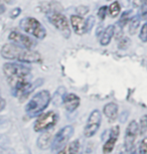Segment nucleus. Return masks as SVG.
I'll return each instance as SVG.
<instances>
[{
    "mask_svg": "<svg viewBox=\"0 0 147 154\" xmlns=\"http://www.w3.org/2000/svg\"><path fill=\"white\" fill-rule=\"evenodd\" d=\"M3 74L8 84L14 89L21 83L26 82L30 75V69L17 63H5L3 65Z\"/></svg>",
    "mask_w": 147,
    "mask_h": 154,
    "instance_id": "obj_2",
    "label": "nucleus"
},
{
    "mask_svg": "<svg viewBox=\"0 0 147 154\" xmlns=\"http://www.w3.org/2000/svg\"><path fill=\"white\" fill-rule=\"evenodd\" d=\"M101 120H102V115L99 110H94L89 116L87 125L84 129V135L87 138L93 137V136L98 132L100 128Z\"/></svg>",
    "mask_w": 147,
    "mask_h": 154,
    "instance_id": "obj_7",
    "label": "nucleus"
},
{
    "mask_svg": "<svg viewBox=\"0 0 147 154\" xmlns=\"http://www.w3.org/2000/svg\"><path fill=\"white\" fill-rule=\"evenodd\" d=\"M131 151H132V153H131V154H138V151H137L136 149H135L134 147H133V149H132Z\"/></svg>",
    "mask_w": 147,
    "mask_h": 154,
    "instance_id": "obj_35",
    "label": "nucleus"
},
{
    "mask_svg": "<svg viewBox=\"0 0 147 154\" xmlns=\"http://www.w3.org/2000/svg\"><path fill=\"white\" fill-rule=\"evenodd\" d=\"M108 11H109V14H110L111 17H114V18L115 17H117L120 14V11H121L120 3L118 1L112 2L111 5L108 8Z\"/></svg>",
    "mask_w": 147,
    "mask_h": 154,
    "instance_id": "obj_18",
    "label": "nucleus"
},
{
    "mask_svg": "<svg viewBox=\"0 0 147 154\" xmlns=\"http://www.w3.org/2000/svg\"><path fill=\"white\" fill-rule=\"evenodd\" d=\"M69 147H70L72 153L77 154L78 151H79V149H80V142H79V140H75L74 142H72L71 144H69Z\"/></svg>",
    "mask_w": 147,
    "mask_h": 154,
    "instance_id": "obj_25",
    "label": "nucleus"
},
{
    "mask_svg": "<svg viewBox=\"0 0 147 154\" xmlns=\"http://www.w3.org/2000/svg\"><path fill=\"white\" fill-rule=\"evenodd\" d=\"M86 24H87V30L89 32V31H91V29L93 28L94 24H95V17L94 16L88 17V18L86 19Z\"/></svg>",
    "mask_w": 147,
    "mask_h": 154,
    "instance_id": "obj_27",
    "label": "nucleus"
},
{
    "mask_svg": "<svg viewBox=\"0 0 147 154\" xmlns=\"http://www.w3.org/2000/svg\"><path fill=\"white\" fill-rule=\"evenodd\" d=\"M139 38L141 39V42H147V21L142 25L139 32Z\"/></svg>",
    "mask_w": 147,
    "mask_h": 154,
    "instance_id": "obj_22",
    "label": "nucleus"
},
{
    "mask_svg": "<svg viewBox=\"0 0 147 154\" xmlns=\"http://www.w3.org/2000/svg\"><path fill=\"white\" fill-rule=\"evenodd\" d=\"M140 26V16H134L132 17L129 21V33L130 35H135L138 31V28Z\"/></svg>",
    "mask_w": 147,
    "mask_h": 154,
    "instance_id": "obj_17",
    "label": "nucleus"
},
{
    "mask_svg": "<svg viewBox=\"0 0 147 154\" xmlns=\"http://www.w3.org/2000/svg\"><path fill=\"white\" fill-rule=\"evenodd\" d=\"M57 154H73V153H72L70 147H69V145H68V146H66V147L63 148L62 150H60V152L57 153Z\"/></svg>",
    "mask_w": 147,
    "mask_h": 154,
    "instance_id": "obj_30",
    "label": "nucleus"
},
{
    "mask_svg": "<svg viewBox=\"0 0 147 154\" xmlns=\"http://www.w3.org/2000/svg\"><path fill=\"white\" fill-rule=\"evenodd\" d=\"M59 121V115L56 112L50 111L47 113L40 115L38 118L36 119L35 123H34L33 129L35 132H42L45 130L50 129V128L54 127Z\"/></svg>",
    "mask_w": 147,
    "mask_h": 154,
    "instance_id": "obj_6",
    "label": "nucleus"
},
{
    "mask_svg": "<svg viewBox=\"0 0 147 154\" xmlns=\"http://www.w3.org/2000/svg\"><path fill=\"white\" fill-rule=\"evenodd\" d=\"M119 133H120V128L118 125H115L111 128L110 130V136H109L108 140L106 141V143L103 146V153L104 154H109L113 151L115 144L118 137H119Z\"/></svg>",
    "mask_w": 147,
    "mask_h": 154,
    "instance_id": "obj_11",
    "label": "nucleus"
},
{
    "mask_svg": "<svg viewBox=\"0 0 147 154\" xmlns=\"http://www.w3.org/2000/svg\"><path fill=\"white\" fill-rule=\"evenodd\" d=\"M118 105L115 103H108L104 106L103 108V113L104 115L107 117V119L110 122H114L118 117Z\"/></svg>",
    "mask_w": 147,
    "mask_h": 154,
    "instance_id": "obj_14",
    "label": "nucleus"
},
{
    "mask_svg": "<svg viewBox=\"0 0 147 154\" xmlns=\"http://www.w3.org/2000/svg\"><path fill=\"white\" fill-rule=\"evenodd\" d=\"M1 57L8 60H18L20 63H41V56L33 51V49H27L18 45L11 42L5 43L0 51Z\"/></svg>",
    "mask_w": 147,
    "mask_h": 154,
    "instance_id": "obj_1",
    "label": "nucleus"
},
{
    "mask_svg": "<svg viewBox=\"0 0 147 154\" xmlns=\"http://www.w3.org/2000/svg\"><path fill=\"white\" fill-rule=\"evenodd\" d=\"M138 154H147V137L143 138L139 145V150Z\"/></svg>",
    "mask_w": 147,
    "mask_h": 154,
    "instance_id": "obj_23",
    "label": "nucleus"
},
{
    "mask_svg": "<svg viewBox=\"0 0 147 154\" xmlns=\"http://www.w3.org/2000/svg\"><path fill=\"white\" fill-rule=\"evenodd\" d=\"M143 0H133V5L134 7H141L143 4Z\"/></svg>",
    "mask_w": 147,
    "mask_h": 154,
    "instance_id": "obj_32",
    "label": "nucleus"
},
{
    "mask_svg": "<svg viewBox=\"0 0 147 154\" xmlns=\"http://www.w3.org/2000/svg\"><path fill=\"white\" fill-rule=\"evenodd\" d=\"M71 25L73 27L74 31L78 35H83L87 33V24H86V19L83 18L81 15H72L71 16Z\"/></svg>",
    "mask_w": 147,
    "mask_h": 154,
    "instance_id": "obj_12",
    "label": "nucleus"
},
{
    "mask_svg": "<svg viewBox=\"0 0 147 154\" xmlns=\"http://www.w3.org/2000/svg\"><path fill=\"white\" fill-rule=\"evenodd\" d=\"M115 34V25H108L107 27L104 29L103 33L100 36V43L103 46H107L109 43L111 42L112 38H113Z\"/></svg>",
    "mask_w": 147,
    "mask_h": 154,
    "instance_id": "obj_15",
    "label": "nucleus"
},
{
    "mask_svg": "<svg viewBox=\"0 0 147 154\" xmlns=\"http://www.w3.org/2000/svg\"><path fill=\"white\" fill-rule=\"evenodd\" d=\"M4 11H5V6L0 2V13H3Z\"/></svg>",
    "mask_w": 147,
    "mask_h": 154,
    "instance_id": "obj_34",
    "label": "nucleus"
},
{
    "mask_svg": "<svg viewBox=\"0 0 147 154\" xmlns=\"http://www.w3.org/2000/svg\"><path fill=\"white\" fill-rule=\"evenodd\" d=\"M103 31H104V28L102 25H100L99 27H98V29H97V36H101V34L103 33Z\"/></svg>",
    "mask_w": 147,
    "mask_h": 154,
    "instance_id": "obj_33",
    "label": "nucleus"
},
{
    "mask_svg": "<svg viewBox=\"0 0 147 154\" xmlns=\"http://www.w3.org/2000/svg\"><path fill=\"white\" fill-rule=\"evenodd\" d=\"M19 25L22 30L38 39H44L47 36V30L44 26L34 17H25L21 19Z\"/></svg>",
    "mask_w": 147,
    "mask_h": 154,
    "instance_id": "obj_4",
    "label": "nucleus"
},
{
    "mask_svg": "<svg viewBox=\"0 0 147 154\" xmlns=\"http://www.w3.org/2000/svg\"><path fill=\"white\" fill-rule=\"evenodd\" d=\"M143 1H146V0H143Z\"/></svg>",
    "mask_w": 147,
    "mask_h": 154,
    "instance_id": "obj_37",
    "label": "nucleus"
},
{
    "mask_svg": "<svg viewBox=\"0 0 147 154\" xmlns=\"http://www.w3.org/2000/svg\"><path fill=\"white\" fill-rule=\"evenodd\" d=\"M131 12L132 11H125V12H123L122 13V15H121L120 17V20H119V22H118V25H119L120 27H124L125 26L127 23H129V21H130V15H131Z\"/></svg>",
    "mask_w": 147,
    "mask_h": 154,
    "instance_id": "obj_19",
    "label": "nucleus"
},
{
    "mask_svg": "<svg viewBox=\"0 0 147 154\" xmlns=\"http://www.w3.org/2000/svg\"><path fill=\"white\" fill-rule=\"evenodd\" d=\"M81 104V99L75 94H66L63 97V105L68 112H74Z\"/></svg>",
    "mask_w": 147,
    "mask_h": 154,
    "instance_id": "obj_13",
    "label": "nucleus"
},
{
    "mask_svg": "<svg viewBox=\"0 0 147 154\" xmlns=\"http://www.w3.org/2000/svg\"><path fill=\"white\" fill-rule=\"evenodd\" d=\"M8 39L11 42L18 45L27 49H32L34 48V45H35V42H34V40L31 37L20 33L18 31H11L9 33V36H8Z\"/></svg>",
    "mask_w": 147,
    "mask_h": 154,
    "instance_id": "obj_10",
    "label": "nucleus"
},
{
    "mask_svg": "<svg viewBox=\"0 0 147 154\" xmlns=\"http://www.w3.org/2000/svg\"><path fill=\"white\" fill-rule=\"evenodd\" d=\"M141 17L143 20L147 21V0L143 2L142 6H141Z\"/></svg>",
    "mask_w": 147,
    "mask_h": 154,
    "instance_id": "obj_28",
    "label": "nucleus"
},
{
    "mask_svg": "<svg viewBox=\"0 0 147 154\" xmlns=\"http://www.w3.org/2000/svg\"><path fill=\"white\" fill-rule=\"evenodd\" d=\"M5 2H6V3H8V4H10L11 2H12V0H4Z\"/></svg>",
    "mask_w": 147,
    "mask_h": 154,
    "instance_id": "obj_36",
    "label": "nucleus"
},
{
    "mask_svg": "<svg viewBox=\"0 0 147 154\" xmlns=\"http://www.w3.org/2000/svg\"><path fill=\"white\" fill-rule=\"evenodd\" d=\"M139 133L140 135H144L147 132V115H143L139 121Z\"/></svg>",
    "mask_w": 147,
    "mask_h": 154,
    "instance_id": "obj_20",
    "label": "nucleus"
},
{
    "mask_svg": "<svg viewBox=\"0 0 147 154\" xmlns=\"http://www.w3.org/2000/svg\"><path fill=\"white\" fill-rule=\"evenodd\" d=\"M20 12H21V9H20V8L17 7V8H14V9H13L12 11H11L9 15H10L11 18H13V19H14V18H16V17L19 15Z\"/></svg>",
    "mask_w": 147,
    "mask_h": 154,
    "instance_id": "obj_29",
    "label": "nucleus"
},
{
    "mask_svg": "<svg viewBox=\"0 0 147 154\" xmlns=\"http://www.w3.org/2000/svg\"><path fill=\"white\" fill-rule=\"evenodd\" d=\"M5 106H6V101H5V99L0 97V111H2L5 108Z\"/></svg>",
    "mask_w": 147,
    "mask_h": 154,
    "instance_id": "obj_31",
    "label": "nucleus"
},
{
    "mask_svg": "<svg viewBox=\"0 0 147 154\" xmlns=\"http://www.w3.org/2000/svg\"><path fill=\"white\" fill-rule=\"evenodd\" d=\"M89 10H90V8L88 6H86V5H80L76 9V11L78 12V15H81V16H84L85 14H87L89 12Z\"/></svg>",
    "mask_w": 147,
    "mask_h": 154,
    "instance_id": "obj_26",
    "label": "nucleus"
},
{
    "mask_svg": "<svg viewBox=\"0 0 147 154\" xmlns=\"http://www.w3.org/2000/svg\"><path fill=\"white\" fill-rule=\"evenodd\" d=\"M51 94L47 90H42L31 98V100L28 102L25 107V112L29 117H35L39 115L40 113L47 109L51 102Z\"/></svg>",
    "mask_w": 147,
    "mask_h": 154,
    "instance_id": "obj_3",
    "label": "nucleus"
},
{
    "mask_svg": "<svg viewBox=\"0 0 147 154\" xmlns=\"http://www.w3.org/2000/svg\"><path fill=\"white\" fill-rule=\"evenodd\" d=\"M51 133H48V132L42 133L38 137V139H37V146H38L40 149H47L51 144Z\"/></svg>",
    "mask_w": 147,
    "mask_h": 154,
    "instance_id": "obj_16",
    "label": "nucleus"
},
{
    "mask_svg": "<svg viewBox=\"0 0 147 154\" xmlns=\"http://www.w3.org/2000/svg\"><path fill=\"white\" fill-rule=\"evenodd\" d=\"M108 12V7L107 6H101L98 10V17H99L100 20H103L106 18V15H107Z\"/></svg>",
    "mask_w": 147,
    "mask_h": 154,
    "instance_id": "obj_24",
    "label": "nucleus"
},
{
    "mask_svg": "<svg viewBox=\"0 0 147 154\" xmlns=\"http://www.w3.org/2000/svg\"><path fill=\"white\" fill-rule=\"evenodd\" d=\"M138 133H139L138 123L135 120L131 121L127 126V129H126V133H125V138H124V146H125L126 151L129 152V151L133 149Z\"/></svg>",
    "mask_w": 147,
    "mask_h": 154,
    "instance_id": "obj_8",
    "label": "nucleus"
},
{
    "mask_svg": "<svg viewBox=\"0 0 147 154\" xmlns=\"http://www.w3.org/2000/svg\"><path fill=\"white\" fill-rule=\"evenodd\" d=\"M131 45L130 38H128L127 36H123L118 40V48L119 49H127Z\"/></svg>",
    "mask_w": 147,
    "mask_h": 154,
    "instance_id": "obj_21",
    "label": "nucleus"
},
{
    "mask_svg": "<svg viewBox=\"0 0 147 154\" xmlns=\"http://www.w3.org/2000/svg\"><path fill=\"white\" fill-rule=\"evenodd\" d=\"M74 133V128L72 126H66L63 129H60L57 134L54 137V149H60L64 148L67 144V142L70 140Z\"/></svg>",
    "mask_w": 147,
    "mask_h": 154,
    "instance_id": "obj_9",
    "label": "nucleus"
},
{
    "mask_svg": "<svg viewBox=\"0 0 147 154\" xmlns=\"http://www.w3.org/2000/svg\"><path fill=\"white\" fill-rule=\"evenodd\" d=\"M47 17L51 24L60 31L65 37L69 38L71 35L70 22L64 14L60 12H50L47 14Z\"/></svg>",
    "mask_w": 147,
    "mask_h": 154,
    "instance_id": "obj_5",
    "label": "nucleus"
}]
</instances>
